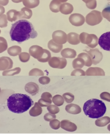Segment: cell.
I'll return each instance as SVG.
<instances>
[{
  "label": "cell",
  "mask_w": 110,
  "mask_h": 134,
  "mask_svg": "<svg viewBox=\"0 0 110 134\" xmlns=\"http://www.w3.org/2000/svg\"><path fill=\"white\" fill-rule=\"evenodd\" d=\"M10 35L11 40L20 44L30 38H34L38 33L31 23L26 20H18L12 25Z\"/></svg>",
  "instance_id": "6da1fadb"
},
{
  "label": "cell",
  "mask_w": 110,
  "mask_h": 134,
  "mask_svg": "<svg viewBox=\"0 0 110 134\" xmlns=\"http://www.w3.org/2000/svg\"><path fill=\"white\" fill-rule=\"evenodd\" d=\"M7 100L9 110L18 114L26 112L33 104V101L30 97L21 93L13 94Z\"/></svg>",
  "instance_id": "7a4b0ae2"
},
{
  "label": "cell",
  "mask_w": 110,
  "mask_h": 134,
  "mask_svg": "<svg viewBox=\"0 0 110 134\" xmlns=\"http://www.w3.org/2000/svg\"><path fill=\"white\" fill-rule=\"evenodd\" d=\"M84 113L88 117L98 119L102 117L106 111L105 104L102 100L91 99L87 100L84 105Z\"/></svg>",
  "instance_id": "3957f363"
},
{
  "label": "cell",
  "mask_w": 110,
  "mask_h": 134,
  "mask_svg": "<svg viewBox=\"0 0 110 134\" xmlns=\"http://www.w3.org/2000/svg\"><path fill=\"white\" fill-rule=\"evenodd\" d=\"M79 39L82 43L87 44L88 47L92 48H95L99 43L97 37L94 34L83 32L80 34Z\"/></svg>",
  "instance_id": "277c9868"
},
{
  "label": "cell",
  "mask_w": 110,
  "mask_h": 134,
  "mask_svg": "<svg viewBox=\"0 0 110 134\" xmlns=\"http://www.w3.org/2000/svg\"><path fill=\"white\" fill-rule=\"evenodd\" d=\"M101 12L96 10L92 11L86 16L85 21L87 24L95 26L101 23L102 17Z\"/></svg>",
  "instance_id": "5b68a950"
},
{
  "label": "cell",
  "mask_w": 110,
  "mask_h": 134,
  "mask_svg": "<svg viewBox=\"0 0 110 134\" xmlns=\"http://www.w3.org/2000/svg\"><path fill=\"white\" fill-rule=\"evenodd\" d=\"M49 65L52 68L57 69H63L67 64L66 59L64 58L53 57L48 60Z\"/></svg>",
  "instance_id": "8992f818"
},
{
  "label": "cell",
  "mask_w": 110,
  "mask_h": 134,
  "mask_svg": "<svg viewBox=\"0 0 110 134\" xmlns=\"http://www.w3.org/2000/svg\"><path fill=\"white\" fill-rule=\"evenodd\" d=\"M90 55L92 59L93 64L97 65L100 63L103 58V55L97 48L86 49L84 50Z\"/></svg>",
  "instance_id": "52a82bcc"
},
{
  "label": "cell",
  "mask_w": 110,
  "mask_h": 134,
  "mask_svg": "<svg viewBox=\"0 0 110 134\" xmlns=\"http://www.w3.org/2000/svg\"><path fill=\"white\" fill-rule=\"evenodd\" d=\"M52 40L56 44L62 45L67 41V35L65 32L61 30L54 31L52 35Z\"/></svg>",
  "instance_id": "ba28073f"
},
{
  "label": "cell",
  "mask_w": 110,
  "mask_h": 134,
  "mask_svg": "<svg viewBox=\"0 0 110 134\" xmlns=\"http://www.w3.org/2000/svg\"><path fill=\"white\" fill-rule=\"evenodd\" d=\"M99 44L102 49L110 52V32L103 34L100 36Z\"/></svg>",
  "instance_id": "9c48e42d"
},
{
  "label": "cell",
  "mask_w": 110,
  "mask_h": 134,
  "mask_svg": "<svg viewBox=\"0 0 110 134\" xmlns=\"http://www.w3.org/2000/svg\"><path fill=\"white\" fill-rule=\"evenodd\" d=\"M69 20L72 25L78 27L84 24L85 19L84 16L81 14L74 13L70 16Z\"/></svg>",
  "instance_id": "30bf717a"
},
{
  "label": "cell",
  "mask_w": 110,
  "mask_h": 134,
  "mask_svg": "<svg viewBox=\"0 0 110 134\" xmlns=\"http://www.w3.org/2000/svg\"><path fill=\"white\" fill-rule=\"evenodd\" d=\"M45 49L38 45H33L29 49V53L31 56L39 60L42 57Z\"/></svg>",
  "instance_id": "8fae6325"
},
{
  "label": "cell",
  "mask_w": 110,
  "mask_h": 134,
  "mask_svg": "<svg viewBox=\"0 0 110 134\" xmlns=\"http://www.w3.org/2000/svg\"><path fill=\"white\" fill-rule=\"evenodd\" d=\"M13 62L10 58L2 57L0 58V70L4 71L9 70L13 68Z\"/></svg>",
  "instance_id": "7c38bea8"
},
{
  "label": "cell",
  "mask_w": 110,
  "mask_h": 134,
  "mask_svg": "<svg viewBox=\"0 0 110 134\" xmlns=\"http://www.w3.org/2000/svg\"><path fill=\"white\" fill-rule=\"evenodd\" d=\"M25 90L27 92L34 96L39 92V87L38 85L34 82H29L25 86Z\"/></svg>",
  "instance_id": "4fadbf2b"
},
{
  "label": "cell",
  "mask_w": 110,
  "mask_h": 134,
  "mask_svg": "<svg viewBox=\"0 0 110 134\" xmlns=\"http://www.w3.org/2000/svg\"><path fill=\"white\" fill-rule=\"evenodd\" d=\"M61 127L62 129L71 132L75 131L77 129V126L75 124L67 120L61 121Z\"/></svg>",
  "instance_id": "5bb4252c"
},
{
  "label": "cell",
  "mask_w": 110,
  "mask_h": 134,
  "mask_svg": "<svg viewBox=\"0 0 110 134\" xmlns=\"http://www.w3.org/2000/svg\"><path fill=\"white\" fill-rule=\"evenodd\" d=\"M87 76H105V72L103 69L99 67H90L85 72Z\"/></svg>",
  "instance_id": "9a60e30c"
},
{
  "label": "cell",
  "mask_w": 110,
  "mask_h": 134,
  "mask_svg": "<svg viewBox=\"0 0 110 134\" xmlns=\"http://www.w3.org/2000/svg\"><path fill=\"white\" fill-rule=\"evenodd\" d=\"M65 110L68 113L73 114H79L82 111L81 109L79 106L73 103L67 105L65 107Z\"/></svg>",
  "instance_id": "2e32d148"
},
{
  "label": "cell",
  "mask_w": 110,
  "mask_h": 134,
  "mask_svg": "<svg viewBox=\"0 0 110 134\" xmlns=\"http://www.w3.org/2000/svg\"><path fill=\"white\" fill-rule=\"evenodd\" d=\"M79 35L78 34L71 32L67 35V41L72 45H76L80 43Z\"/></svg>",
  "instance_id": "e0dca14e"
},
{
  "label": "cell",
  "mask_w": 110,
  "mask_h": 134,
  "mask_svg": "<svg viewBox=\"0 0 110 134\" xmlns=\"http://www.w3.org/2000/svg\"><path fill=\"white\" fill-rule=\"evenodd\" d=\"M74 8L73 5L68 3H63L60 7V11L64 15H69L73 12Z\"/></svg>",
  "instance_id": "ac0fdd59"
},
{
  "label": "cell",
  "mask_w": 110,
  "mask_h": 134,
  "mask_svg": "<svg viewBox=\"0 0 110 134\" xmlns=\"http://www.w3.org/2000/svg\"><path fill=\"white\" fill-rule=\"evenodd\" d=\"M61 55L65 58L73 59L76 57V52L74 49L70 48H65L61 52Z\"/></svg>",
  "instance_id": "d6986e66"
},
{
  "label": "cell",
  "mask_w": 110,
  "mask_h": 134,
  "mask_svg": "<svg viewBox=\"0 0 110 134\" xmlns=\"http://www.w3.org/2000/svg\"><path fill=\"white\" fill-rule=\"evenodd\" d=\"M67 1H52L50 4V9L53 13H58L60 11V7L62 3H66Z\"/></svg>",
  "instance_id": "ffe728a7"
},
{
  "label": "cell",
  "mask_w": 110,
  "mask_h": 134,
  "mask_svg": "<svg viewBox=\"0 0 110 134\" xmlns=\"http://www.w3.org/2000/svg\"><path fill=\"white\" fill-rule=\"evenodd\" d=\"M47 46L50 50L56 53L60 52L63 47V45L56 44L52 40L48 42Z\"/></svg>",
  "instance_id": "44dd1931"
},
{
  "label": "cell",
  "mask_w": 110,
  "mask_h": 134,
  "mask_svg": "<svg viewBox=\"0 0 110 134\" xmlns=\"http://www.w3.org/2000/svg\"><path fill=\"white\" fill-rule=\"evenodd\" d=\"M32 10L26 7H23L20 12L19 19H29L32 17Z\"/></svg>",
  "instance_id": "7402d4cb"
},
{
  "label": "cell",
  "mask_w": 110,
  "mask_h": 134,
  "mask_svg": "<svg viewBox=\"0 0 110 134\" xmlns=\"http://www.w3.org/2000/svg\"><path fill=\"white\" fill-rule=\"evenodd\" d=\"M42 109L38 104V103L35 102L34 106L30 110L29 113L30 116L36 117L41 114Z\"/></svg>",
  "instance_id": "603a6c76"
},
{
  "label": "cell",
  "mask_w": 110,
  "mask_h": 134,
  "mask_svg": "<svg viewBox=\"0 0 110 134\" xmlns=\"http://www.w3.org/2000/svg\"><path fill=\"white\" fill-rule=\"evenodd\" d=\"M20 12L15 9L10 10L7 13V18L8 21L13 22L19 19Z\"/></svg>",
  "instance_id": "cb8c5ba5"
},
{
  "label": "cell",
  "mask_w": 110,
  "mask_h": 134,
  "mask_svg": "<svg viewBox=\"0 0 110 134\" xmlns=\"http://www.w3.org/2000/svg\"><path fill=\"white\" fill-rule=\"evenodd\" d=\"M78 58H82L85 62V66L90 67L92 65L93 62L91 57L88 53H82L80 54L77 56Z\"/></svg>",
  "instance_id": "d4e9b609"
},
{
  "label": "cell",
  "mask_w": 110,
  "mask_h": 134,
  "mask_svg": "<svg viewBox=\"0 0 110 134\" xmlns=\"http://www.w3.org/2000/svg\"><path fill=\"white\" fill-rule=\"evenodd\" d=\"M110 122V118L107 116L98 119L95 122L96 126L99 127H103L106 126Z\"/></svg>",
  "instance_id": "484cf974"
},
{
  "label": "cell",
  "mask_w": 110,
  "mask_h": 134,
  "mask_svg": "<svg viewBox=\"0 0 110 134\" xmlns=\"http://www.w3.org/2000/svg\"><path fill=\"white\" fill-rule=\"evenodd\" d=\"M21 48L20 46L15 45L8 48L7 52L10 55L15 57L20 55L21 52Z\"/></svg>",
  "instance_id": "4316f807"
},
{
  "label": "cell",
  "mask_w": 110,
  "mask_h": 134,
  "mask_svg": "<svg viewBox=\"0 0 110 134\" xmlns=\"http://www.w3.org/2000/svg\"><path fill=\"white\" fill-rule=\"evenodd\" d=\"M85 63L83 59L80 58L74 59L72 62V66L75 69H81L85 65Z\"/></svg>",
  "instance_id": "83f0119b"
},
{
  "label": "cell",
  "mask_w": 110,
  "mask_h": 134,
  "mask_svg": "<svg viewBox=\"0 0 110 134\" xmlns=\"http://www.w3.org/2000/svg\"><path fill=\"white\" fill-rule=\"evenodd\" d=\"M23 5L27 8H33L38 6L39 4V1H23Z\"/></svg>",
  "instance_id": "f1b7e54d"
},
{
  "label": "cell",
  "mask_w": 110,
  "mask_h": 134,
  "mask_svg": "<svg viewBox=\"0 0 110 134\" xmlns=\"http://www.w3.org/2000/svg\"><path fill=\"white\" fill-rule=\"evenodd\" d=\"M52 101L55 105L58 107L61 106L64 103V99L60 95H56L53 97Z\"/></svg>",
  "instance_id": "f546056e"
},
{
  "label": "cell",
  "mask_w": 110,
  "mask_h": 134,
  "mask_svg": "<svg viewBox=\"0 0 110 134\" xmlns=\"http://www.w3.org/2000/svg\"><path fill=\"white\" fill-rule=\"evenodd\" d=\"M21 69L19 67L16 68L12 70L5 71L3 72V76H13L18 74L20 73Z\"/></svg>",
  "instance_id": "4dcf8cb0"
},
{
  "label": "cell",
  "mask_w": 110,
  "mask_h": 134,
  "mask_svg": "<svg viewBox=\"0 0 110 134\" xmlns=\"http://www.w3.org/2000/svg\"><path fill=\"white\" fill-rule=\"evenodd\" d=\"M51 58V54L50 52L47 49H45V52L42 57L38 61L42 63L47 62Z\"/></svg>",
  "instance_id": "1f68e13d"
},
{
  "label": "cell",
  "mask_w": 110,
  "mask_h": 134,
  "mask_svg": "<svg viewBox=\"0 0 110 134\" xmlns=\"http://www.w3.org/2000/svg\"><path fill=\"white\" fill-rule=\"evenodd\" d=\"M52 102L51 99L41 98L38 100V103L41 107H47L50 105Z\"/></svg>",
  "instance_id": "d6a6232c"
},
{
  "label": "cell",
  "mask_w": 110,
  "mask_h": 134,
  "mask_svg": "<svg viewBox=\"0 0 110 134\" xmlns=\"http://www.w3.org/2000/svg\"><path fill=\"white\" fill-rule=\"evenodd\" d=\"M8 44L7 41L4 37H0V53L3 52L7 49Z\"/></svg>",
  "instance_id": "836d02e7"
},
{
  "label": "cell",
  "mask_w": 110,
  "mask_h": 134,
  "mask_svg": "<svg viewBox=\"0 0 110 134\" xmlns=\"http://www.w3.org/2000/svg\"><path fill=\"white\" fill-rule=\"evenodd\" d=\"M63 97L66 102L68 103H71L75 98L74 95L70 92L65 93L63 95Z\"/></svg>",
  "instance_id": "e575fe53"
},
{
  "label": "cell",
  "mask_w": 110,
  "mask_h": 134,
  "mask_svg": "<svg viewBox=\"0 0 110 134\" xmlns=\"http://www.w3.org/2000/svg\"><path fill=\"white\" fill-rule=\"evenodd\" d=\"M61 122L60 121L58 120L53 119L50 121V126L52 129L54 130H58L60 128L61 126Z\"/></svg>",
  "instance_id": "d590c367"
},
{
  "label": "cell",
  "mask_w": 110,
  "mask_h": 134,
  "mask_svg": "<svg viewBox=\"0 0 110 134\" xmlns=\"http://www.w3.org/2000/svg\"><path fill=\"white\" fill-rule=\"evenodd\" d=\"M47 109L50 113L53 114H57L60 111V109L58 107L54 105L48 106L47 107Z\"/></svg>",
  "instance_id": "8d00e7d4"
},
{
  "label": "cell",
  "mask_w": 110,
  "mask_h": 134,
  "mask_svg": "<svg viewBox=\"0 0 110 134\" xmlns=\"http://www.w3.org/2000/svg\"><path fill=\"white\" fill-rule=\"evenodd\" d=\"M102 14L103 18L110 22V6L106 7L102 10Z\"/></svg>",
  "instance_id": "74e56055"
},
{
  "label": "cell",
  "mask_w": 110,
  "mask_h": 134,
  "mask_svg": "<svg viewBox=\"0 0 110 134\" xmlns=\"http://www.w3.org/2000/svg\"><path fill=\"white\" fill-rule=\"evenodd\" d=\"M29 74V76H43L44 75V73L41 70L34 68L30 71Z\"/></svg>",
  "instance_id": "f35d334b"
},
{
  "label": "cell",
  "mask_w": 110,
  "mask_h": 134,
  "mask_svg": "<svg viewBox=\"0 0 110 134\" xmlns=\"http://www.w3.org/2000/svg\"><path fill=\"white\" fill-rule=\"evenodd\" d=\"M19 58L20 61L22 62H27L30 59V54L26 52L21 53L19 55Z\"/></svg>",
  "instance_id": "ab89813d"
},
{
  "label": "cell",
  "mask_w": 110,
  "mask_h": 134,
  "mask_svg": "<svg viewBox=\"0 0 110 134\" xmlns=\"http://www.w3.org/2000/svg\"><path fill=\"white\" fill-rule=\"evenodd\" d=\"M85 3L87 8L90 9L95 8L97 6V2L96 1H83Z\"/></svg>",
  "instance_id": "60d3db41"
},
{
  "label": "cell",
  "mask_w": 110,
  "mask_h": 134,
  "mask_svg": "<svg viewBox=\"0 0 110 134\" xmlns=\"http://www.w3.org/2000/svg\"><path fill=\"white\" fill-rule=\"evenodd\" d=\"M7 19V17L6 15L3 14L0 16V27L1 28L7 26L8 24Z\"/></svg>",
  "instance_id": "b9f144b4"
},
{
  "label": "cell",
  "mask_w": 110,
  "mask_h": 134,
  "mask_svg": "<svg viewBox=\"0 0 110 134\" xmlns=\"http://www.w3.org/2000/svg\"><path fill=\"white\" fill-rule=\"evenodd\" d=\"M71 76H85L86 75L85 72L81 69H77L74 70L71 73Z\"/></svg>",
  "instance_id": "7bdbcfd3"
},
{
  "label": "cell",
  "mask_w": 110,
  "mask_h": 134,
  "mask_svg": "<svg viewBox=\"0 0 110 134\" xmlns=\"http://www.w3.org/2000/svg\"><path fill=\"white\" fill-rule=\"evenodd\" d=\"M40 83L43 85H46L49 83L50 82V79L49 77L47 76L41 77L39 79Z\"/></svg>",
  "instance_id": "ee69618b"
},
{
  "label": "cell",
  "mask_w": 110,
  "mask_h": 134,
  "mask_svg": "<svg viewBox=\"0 0 110 134\" xmlns=\"http://www.w3.org/2000/svg\"><path fill=\"white\" fill-rule=\"evenodd\" d=\"M56 118V115L55 114H53L50 113H46L44 116V119L45 121H50Z\"/></svg>",
  "instance_id": "f6af8a7d"
},
{
  "label": "cell",
  "mask_w": 110,
  "mask_h": 134,
  "mask_svg": "<svg viewBox=\"0 0 110 134\" xmlns=\"http://www.w3.org/2000/svg\"><path fill=\"white\" fill-rule=\"evenodd\" d=\"M100 98L102 100L110 102V94L107 92H103L100 95Z\"/></svg>",
  "instance_id": "bcb514c9"
},
{
  "label": "cell",
  "mask_w": 110,
  "mask_h": 134,
  "mask_svg": "<svg viewBox=\"0 0 110 134\" xmlns=\"http://www.w3.org/2000/svg\"><path fill=\"white\" fill-rule=\"evenodd\" d=\"M41 98H45V99H51L52 98V97L50 93L48 92H45L43 93L41 96Z\"/></svg>",
  "instance_id": "7dc6e473"
},
{
  "label": "cell",
  "mask_w": 110,
  "mask_h": 134,
  "mask_svg": "<svg viewBox=\"0 0 110 134\" xmlns=\"http://www.w3.org/2000/svg\"><path fill=\"white\" fill-rule=\"evenodd\" d=\"M3 6H0V8H1V15H0V16H2V15H3V14L5 13V8H4L3 9H3Z\"/></svg>",
  "instance_id": "c3c4849f"
},
{
  "label": "cell",
  "mask_w": 110,
  "mask_h": 134,
  "mask_svg": "<svg viewBox=\"0 0 110 134\" xmlns=\"http://www.w3.org/2000/svg\"><path fill=\"white\" fill-rule=\"evenodd\" d=\"M107 129L110 131V124L107 126Z\"/></svg>",
  "instance_id": "681fc988"
}]
</instances>
